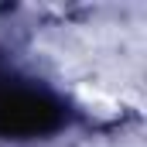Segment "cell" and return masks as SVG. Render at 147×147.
<instances>
[{
	"label": "cell",
	"instance_id": "6da1fadb",
	"mask_svg": "<svg viewBox=\"0 0 147 147\" xmlns=\"http://www.w3.org/2000/svg\"><path fill=\"white\" fill-rule=\"evenodd\" d=\"M62 123V106L38 86L0 75V137H34Z\"/></svg>",
	"mask_w": 147,
	"mask_h": 147
}]
</instances>
